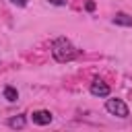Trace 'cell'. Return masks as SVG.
<instances>
[{"label": "cell", "instance_id": "obj_2", "mask_svg": "<svg viewBox=\"0 0 132 132\" xmlns=\"http://www.w3.org/2000/svg\"><path fill=\"white\" fill-rule=\"evenodd\" d=\"M105 109L111 113V116H118V118H128V105L122 101V99H107L105 101Z\"/></svg>", "mask_w": 132, "mask_h": 132}, {"label": "cell", "instance_id": "obj_6", "mask_svg": "<svg viewBox=\"0 0 132 132\" xmlns=\"http://www.w3.org/2000/svg\"><path fill=\"white\" fill-rule=\"evenodd\" d=\"M8 128H12V130H21V128H25V124H27V118L25 116H12V118H8Z\"/></svg>", "mask_w": 132, "mask_h": 132}, {"label": "cell", "instance_id": "obj_10", "mask_svg": "<svg viewBox=\"0 0 132 132\" xmlns=\"http://www.w3.org/2000/svg\"><path fill=\"white\" fill-rule=\"evenodd\" d=\"M10 2H12L14 6H27V2H29V0H10Z\"/></svg>", "mask_w": 132, "mask_h": 132}, {"label": "cell", "instance_id": "obj_3", "mask_svg": "<svg viewBox=\"0 0 132 132\" xmlns=\"http://www.w3.org/2000/svg\"><path fill=\"white\" fill-rule=\"evenodd\" d=\"M89 91H91V95H95V97H109V93H111L109 85H107V82H103L101 78H95V80L91 82Z\"/></svg>", "mask_w": 132, "mask_h": 132}, {"label": "cell", "instance_id": "obj_9", "mask_svg": "<svg viewBox=\"0 0 132 132\" xmlns=\"http://www.w3.org/2000/svg\"><path fill=\"white\" fill-rule=\"evenodd\" d=\"M85 8H87L89 12H93V10H95V2H93V0H89V2L85 4Z\"/></svg>", "mask_w": 132, "mask_h": 132}, {"label": "cell", "instance_id": "obj_5", "mask_svg": "<svg viewBox=\"0 0 132 132\" xmlns=\"http://www.w3.org/2000/svg\"><path fill=\"white\" fill-rule=\"evenodd\" d=\"M111 21H113V25H120V27H132V16L126 12H116Z\"/></svg>", "mask_w": 132, "mask_h": 132}, {"label": "cell", "instance_id": "obj_7", "mask_svg": "<svg viewBox=\"0 0 132 132\" xmlns=\"http://www.w3.org/2000/svg\"><path fill=\"white\" fill-rule=\"evenodd\" d=\"M4 99H6V101H10V103H14V101L19 99L16 89H14V87H10V85H8V87H4Z\"/></svg>", "mask_w": 132, "mask_h": 132}, {"label": "cell", "instance_id": "obj_8", "mask_svg": "<svg viewBox=\"0 0 132 132\" xmlns=\"http://www.w3.org/2000/svg\"><path fill=\"white\" fill-rule=\"evenodd\" d=\"M47 2H50V4H54V6H64L68 0H47Z\"/></svg>", "mask_w": 132, "mask_h": 132}, {"label": "cell", "instance_id": "obj_4", "mask_svg": "<svg viewBox=\"0 0 132 132\" xmlns=\"http://www.w3.org/2000/svg\"><path fill=\"white\" fill-rule=\"evenodd\" d=\"M31 120H33V124H37V126H47V124L54 120V116H52V111H47V109H37V111L31 113Z\"/></svg>", "mask_w": 132, "mask_h": 132}, {"label": "cell", "instance_id": "obj_1", "mask_svg": "<svg viewBox=\"0 0 132 132\" xmlns=\"http://www.w3.org/2000/svg\"><path fill=\"white\" fill-rule=\"evenodd\" d=\"M52 56L56 62H72L78 56V50L66 39V37H58L52 43Z\"/></svg>", "mask_w": 132, "mask_h": 132}]
</instances>
